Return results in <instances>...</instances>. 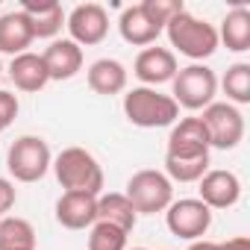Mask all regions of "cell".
<instances>
[{
	"instance_id": "obj_2",
	"label": "cell",
	"mask_w": 250,
	"mask_h": 250,
	"mask_svg": "<svg viewBox=\"0 0 250 250\" xmlns=\"http://www.w3.org/2000/svg\"><path fill=\"white\" fill-rule=\"evenodd\" d=\"M50 168L65 191H80L94 197L103 194V168L85 147H65Z\"/></svg>"
},
{
	"instance_id": "obj_6",
	"label": "cell",
	"mask_w": 250,
	"mask_h": 250,
	"mask_svg": "<svg viewBox=\"0 0 250 250\" xmlns=\"http://www.w3.org/2000/svg\"><path fill=\"white\" fill-rule=\"evenodd\" d=\"M174 91V103L188 109V112H197V109H206L209 103H215V94H218V77L212 68L194 62V65H186L177 71V77L171 80Z\"/></svg>"
},
{
	"instance_id": "obj_3",
	"label": "cell",
	"mask_w": 250,
	"mask_h": 250,
	"mask_svg": "<svg viewBox=\"0 0 250 250\" xmlns=\"http://www.w3.org/2000/svg\"><path fill=\"white\" fill-rule=\"evenodd\" d=\"M165 33H168L171 47H177L183 56H188L194 62L209 59L218 50V44H221L218 42V30L209 21H200L197 15H191L186 9L165 24Z\"/></svg>"
},
{
	"instance_id": "obj_4",
	"label": "cell",
	"mask_w": 250,
	"mask_h": 250,
	"mask_svg": "<svg viewBox=\"0 0 250 250\" xmlns=\"http://www.w3.org/2000/svg\"><path fill=\"white\" fill-rule=\"evenodd\" d=\"M53 165V153L42 136H21L9 145L6 168L15 183H39Z\"/></svg>"
},
{
	"instance_id": "obj_10",
	"label": "cell",
	"mask_w": 250,
	"mask_h": 250,
	"mask_svg": "<svg viewBox=\"0 0 250 250\" xmlns=\"http://www.w3.org/2000/svg\"><path fill=\"white\" fill-rule=\"evenodd\" d=\"M177 71H180V65H177V56H174V50H168V47H145L139 56H136V62H133V74L142 80V85H147V88H156V85H162V83H171L174 77H177Z\"/></svg>"
},
{
	"instance_id": "obj_11",
	"label": "cell",
	"mask_w": 250,
	"mask_h": 250,
	"mask_svg": "<svg viewBox=\"0 0 250 250\" xmlns=\"http://www.w3.org/2000/svg\"><path fill=\"white\" fill-rule=\"evenodd\" d=\"M200 203H206L209 209H229L238 203L241 197V180L232 174V171H224V168H215V171H206L200 180Z\"/></svg>"
},
{
	"instance_id": "obj_1",
	"label": "cell",
	"mask_w": 250,
	"mask_h": 250,
	"mask_svg": "<svg viewBox=\"0 0 250 250\" xmlns=\"http://www.w3.org/2000/svg\"><path fill=\"white\" fill-rule=\"evenodd\" d=\"M124 115L133 127L159 130V127H174L180 121V106L174 103L171 94H162L159 88L136 85L124 94Z\"/></svg>"
},
{
	"instance_id": "obj_22",
	"label": "cell",
	"mask_w": 250,
	"mask_h": 250,
	"mask_svg": "<svg viewBox=\"0 0 250 250\" xmlns=\"http://www.w3.org/2000/svg\"><path fill=\"white\" fill-rule=\"evenodd\" d=\"M209 171V153H165V177L171 183H197Z\"/></svg>"
},
{
	"instance_id": "obj_27",
	"label": "cell",
	"mask_w": 250,
	"mask_h": 250,
	"mask_svg": "<svg viewBox=\"0 0 250 250\" xmlns=\"http://www.w3.org/2000/svg\"><path fill=\"white\" fill-rule=\"evenodd\" d=\"M188 250H250V238L247 235H235L229 241H206V238H200V241H191Z\"/></svg>"
},
{
	"instance_id": "obj_30",
	"label": "cell",
	"mask_w": 250,
	"mask_h": 250,
	"mask_svg": "<svg viewBox=\"0 0 250 250\" xmlns=\"http://www.w3.org/2000/svg\"><path fill=\"white\" fill-rule=\"evenodd\" d=\"M133 250H147V247H133Z\"/></svg>"
},
{
	"instance_id": "obj_13",
	"label": "cell",
	"mask_w": 250,
	"mask_h": 250,
	"mask_svg": "<svg viewBox=\"0 0 250 250\" xmlns=\"http://www.w3.org/2000/svg\"><path fill=\"white\" fill-rule=\"evenodd\" d=\"M56 221L65 229H91L97 224V197L80 194V191H65L56 200Z\"/></svg>"
},
{
	"instance_id": "obj_8",
	"label": "cell",
	"mask_w": 250,
	"mask_h": 250,
	"mask_svg": "<svg viewBox=\"0 0 250 250\" xmlns=\"http://www.w3.org/2000/svg\"><path fill=\"white\" fill-rule=\"evenodd\" d=\"M165 224L171 235L186 238V241H200L212 227V209L200 203L197 197H183L165 209Z\"/></svg>"
},
{
	"instance_id": "obj_23",
	"label": "cell",
	"mask_w": 250,
	"mask_h": 250,
	"mask_svg": "<svg viewBox=\"0 0 250 250\" xmlns=\"http://www.w3.org/2000/svg\"><path fill=\"white\" fill-rule=\"evenodd\" d=\"M0 250H36V229L24 218H0Z\"/></svg>"
},
{
	"instance_id": "obj_12",
	"label": "cell",
	"mask_w": 250,
	"mask_h": 250,
	"mask_svg": "<svg viewBox=\"0 0 250 250\" xmlns=\"http://www.w3.org/2000/svg\"><path fill=\"white\" fill-rule=\"evenodd\" d=\"M44 68H47V77L62 83V80H74L80 71H83V47L74 44L71 39H53L44 53Z\"/></svg>"
},
{
	"instance_id": "obj_17",
	"label": "cell",
	"mask_w": 250,
	"mask_h": 250,
	"mask_svg": "<svg viewBox=\"0 0 250 250\" xmlns=\"http://www.w3.org/2000/svg\"><path fill=\"white\" fill-rule=\"evenodd\" d=\"M36 42L33 36V27L27 21V15L21 9L15 12H6V15H0V53H9L12 59L27 53V47Z\"/></svg>"
},
{
	"instance_id": "obj_26",
	"label": "cell",
	"mask_w": 250,
	"mask_h": 250,
	"mask_svg": "<svg viewBox=\"0 0 250 250\" xmlns=\"http://www.w3.org/2000/svg\"><path fill=\"white\" fill-rule=\"evenodd\" d=\"M142 6V12L156 24V27H162L165 30V24L174 18V15H180L186 6H183V0H145V3H139Z\"/></svg>"
},
{
	"instance_id": "obj_24",
	"label": "cell",
	"mask_w": 250,
	"mask_h": 250,
	"mask_svg": "<svg viewBox=\"0 0 250 250\" xmlns=\"http://www.w3.org/2000/svg\"><path fill=\"white\" fill-rule=\"evenodd\" d=\"M221 85H224L227 103H232V106L250 103V65L247 62L229 65L227 74H224V80H221Z\"/></svg>"
},
{
	"instance_id": "obj_21",
	"label": "cell",
	"mask_w": 250,
	"mask_h": 250,
	"mask_svg": "<svg viewBox=\"0 0 250 250\" xmlns=\"http://www.w3.org/2000/svg\"><path fill=\"white\" fill-rule=\"evenodd\" d=\"M218 42H224L227 50H232V53L250 50V9L247 6H235L227 12V18L221 21V30H218Z\"/></svg>"
},
{
	"instance_id": "obj_18",
	"label": "cell",
	"mask_w": 250,
	"mask_h": 250,
	"mask_svg": "<svg viewBox=\"0 0 250 250\" xmlns=\"http://www.w3.org/2000/svg\"><path fill=\"white\" fill-rule=\"evenodd\" d=\"M118 30H121V39L127 44H136V47H150L159 36H162V27H156L145 12L142 6H127L118 18Z\"/></svg>"
},
{
	"instance_id": "obj_7",
	"label": "cell",
	"mask_w": 250,
	"mask_h": 250,
	"mask_svg": "<svg viewBox=\"0 0 250 250\" xmlns=\"http://www.w3.org/2000/svg\"><path fill=\"white\" fill-rule=\"evenodd\" d=\"M203 127H206V136H209V147H218V150H232L241 145L244 139V115L238 112V106L232 103H209L200 115Z\"/></svg>"
},
{
	"instance_id": "obj_16",
	"label": "cell",
	"mask_w": 250,
	"mask_h": 250,
	"mask_svg": "<svg viewBox=\"0 0 250 250\" xmlns=\"http://www.w3.org/2000/svg\"><path fill=\"white\" fill-rule=\"evenodd\" d=\"M9 80L15 83V88H21V91H27V94H36V91H42V88L50 83L42 53H33V50H27V53L15 56V59L9 62Z\"/></svg>"
},
{
	"instance_id": "obj_29",
	"label": "cell",
	"mask_w": 250,
	"mask_h": 250,
	"mask_svg": "<svg viewBox=\"0 0 250 250\" xmlns=\"http://www.w3.org/2000/svg\"><path fill=\"white\" fill-rule=\"evenodd\" d=\"M15 200H18L15 183L6 180V177H0V218H3V212H9V209L15 206Z\"/></svg>"
},
{
	"instance_id": "obj_19",
	"label": "cell",
	"mask_w": 250,
	"mask_h": 250,
	"mask_svg": "<svg viewBox=\"0 0 250 250\" xmlns=\"http://www.w3.org/2000/svg\"><path fill=\"white\" fill-rule=\"evenodd\" d=\"M88 88L94 94H103V97H112V94H121L127 88V68H124L118 59H97L88 65Z\"/></svg>"
},
{
	"instance_id": "obj_20",
	"label": "cell",
	"mask_w": 250,
	"mask_h": 250,
	"mask_svg": "<svg viewBox=\"0 0 250 250\" xmlns=\"http://www.w3.org/2000/svg\"><path fill=\"white\" fill-rule=\"evenodd\" d=\"M97 221L112 224V227H118V229H124L130 235L136 229V224H139V212L133 209L127 194L109 191V194H97Z\"/></svg>"
},
{
	"instance_id": "obj_28",
	"label": "cell",
	"mask_w": 250,
	"mask_h": 250,
	"mask_svg": "<svg viewBox=\"0 0 250 250\" xmlns=\"http://www.w3.org/2000/svg\"><path fill=\"white\" fill-rule=\"evenodd\" d=\"M18 97L12 94V91H3V88H0V127H9V124L18 118Z\"/></svg>"
},
{
	"instance_id": "obj_31",
	"label": "cell",
	"mask_w": 250,
	"mask_h": 250,
	"mask_svg": "<svg viewBox=\"0 0 250 250\" xmlns=\"http://www.w3.org/2000/svg\"><path fill=\"white\" fill-rule=\"evenodd\" d=\"M0 71H3V62H0Z\"/></svg>"
},
{
	"instance_id": "obj_5",
	"label": "cell",
	"mask_w": 250,
	"mask_h": 250,
	"mask_svg": "<svg viewBox=\"0 0 250 250\" xmlns=\"http://www.w3.org/2000/svg\"><path fill=\"white\" fill-rule=\"evenodd\" d=\"M124 194H127V200L133 203L139 215H156L174 203V183L162 171L145 168L127 180V191Z\"/></svg>"
},
{
	"instance_id": "obj_14",
	"label": "cell",
	"mask_w": 250,
	"mask_h": 250,
	"mask_svg": "<svg viewBox=\"0 0 250 250\" xmlns=\"http://www.w3.org/2000/svg\"><path fill=\"white\" fill-rule=\"evenodd\" d=\"M21 12L27 15L36 39H53L65 27V12L56 0H24Z\"/></svg>"
},
{
	"instance_id": "obj_32",
	"label": "cell",
	"mask_w": 250,
	"mask_h": 250,
	"mask_svg": "<svg viewBox=\"0 0 250 250\" xmlns=\"http://www.w3.org/2000/svg\"><path fill=\"white\" fill-rule=\"evenodd\" d=\"M0 133H3V127H0Z\"/></svg>"
},
{
	"instance_id": "obj_15",
	"label": "cell",
	"mask_w": 250,
	"mask_h": 250,
	"mask_svg": "<svg viewBox=\"0 0 250 250\" xmlns=\"http://www.w3.org/2000/svg\"><path fill=\"white\" fill-rule=\"evenodd\" d=\"M209 136L206 127L197 115L191 118H180L174 124V130L168 136V150L165 153H209Z\"/></svg>"
},
{
	"instance_id": "obj_25",
	"label": "cell",
	"mask_w": 250,
	"mask_h": 250,
	"mask_svg": "<svg viewBox=\"0 0 250 250\" xmlns=\"http://www.w3.org/2000/svg\"><path fill=\"white\" fill-rule=\"evenodd\" d=\"M88 250H127V232L97 221L88 229Z\"/></svg>"
},
{
	"instance_id": "obj_9",
	"label": "cell",
	"mask_w": 250,
	"mask_h": 250,
	"mask_svg": "<svg viewBox=\"0 0 250 250\" xmlns=\"http://www.w3.org/2000/svg\"><path fill=\"white\" fill-rule=\"evenodd\" d=\"M65 27L71 33V42L80 47H94L109 33V15L100 3H80L65 18Z\"/></svg>"
}]
</instances>
